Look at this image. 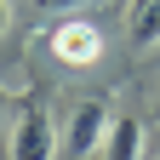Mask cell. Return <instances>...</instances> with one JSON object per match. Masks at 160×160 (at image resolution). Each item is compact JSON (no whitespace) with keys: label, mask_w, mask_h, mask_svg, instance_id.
<instances>
[{"label":"cell","mask_w":160,"mask_h":160,"mask_svg":"<svg viewBox=\"0 0 160 160\" xmlns=\"http://www.w3.org/2000/svg\"><path fill=\"white\" fill-rule=\"evenodd\" d=\"M6 160H57V126H52V114L40 109V97H29V109L17 114Z\"/></svg>","instance_id":"obj_1"},{"label":"cell","mask_w":160,"mask_h":160,"mask_svg":"<svg viewBox=\"0 0 160 160\" xmlns=\"http://www.w3.org/2000/svg\"><path fill=\"white\" fill-rule=\"evenodd\" d=\"M40 12H80V6H97V0H34Z\"/></svg>","instance_id":"obj_6"},{"label":"cell","mask_w":160,"mask_h":160,"mask_svg":"<svg viewBox=\"0 0 160 160\" xmlns=\"http://www.w3.org/2000/svg\"><path fill=\"white\" fill-rule=\"evenodd\" d=\"M109 103H97V97H86V103H74V114H69V126H63V154L69 160H86V154H97V143H103V132H109Z\"/></svg>","instance_id":"obj_3"},{"label":"cell","mask_w":160,"mask_h":160,"mask_svg":"<svg viewBox=\"0 0 160 160\" xmlns=\"http://www.w3.org/2000/svg\"><path fill=\"white\" fill-rule=\"evenodd\" d=\"M137 154H143V126L132 114H114L103 143H97V160H137Z\"/></svg>","instance_id":"obj_4"},{"label":"cell","mask_w":160,"mask_h":160,"mask_svg":"<svg viewBox=\"0 0 160 160\" xmlns=\"http://www.w3.org/2000/svg\"><path fill=\"white\" fill-rule=\"evenodd\" d=\"M126 34H132V46H154L160 40V0H132Z\"/></svg>","instance_id":"obj_5"},{"label":"cell","mask_w":160,"mask_h":160,"mask_svg":"<svg viewBox=\"0 0 160 160\" xmlns=\"http://www.w3.org/2000/svg\"><path fill=\"white\" fill-rule=\"evenodd\" d=\"M46 46L57 63H69V69H92L97 57H103V34H97V23H86V17H63L52 34H46Z\"/></svg>","instance_id":"obj_2"},{"label":"cell","mask_w":160,"mask_h":160,"mask_svg":"<svg viewBox=\"0 0 160 160\" xmlns=\"http://www.w3.org/2000/svg\"><path fill=\"white\" fill-rule=\"evenodd\" d=\"M6 29H12V6L0 0V34H6Z\"/></svg>","instance_id":"obj_7"}]
</instances>
